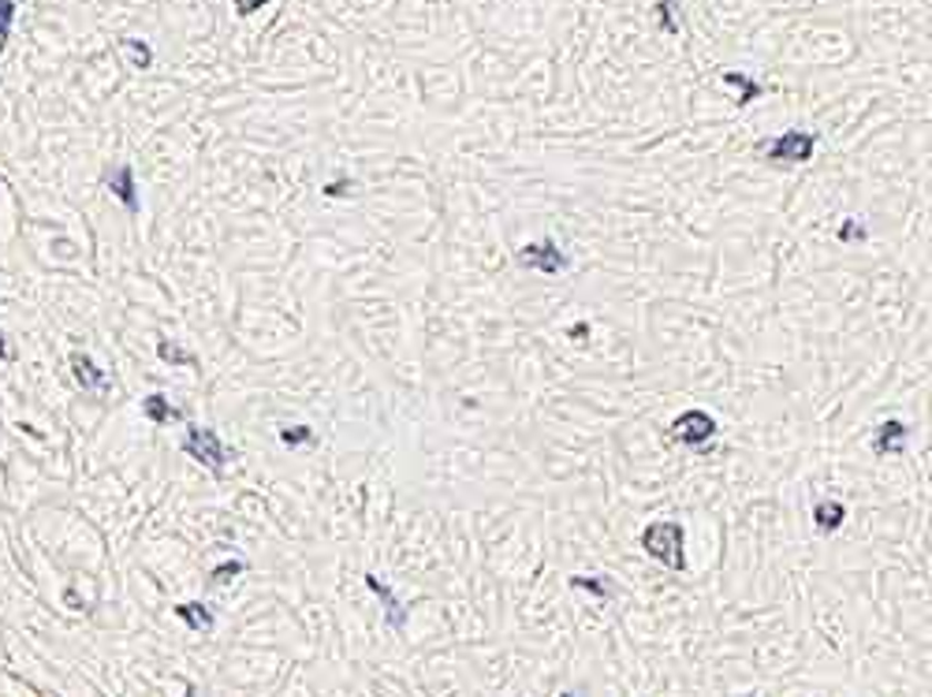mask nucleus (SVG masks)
Segmentation results:
<instances>
[{"label":"nucleus","mask_w":932,"mask_h":697,"mask_svg":"<svg viewBox=\"0 0 932 697\" xmlns=\"http://www.w3.org/2000/svg\"><path fill=\"white\" fill-rule=\"evenodd\" d=\"M716 433H720V422H716L709 410H701V407L683 410V414L672 422V440L683 448H690V451H705L716 440Z\"/></svg>","instance_id":"5"},{"label":"nucleus","mask_w":932,"mask_h":697,"mask_svg":"<svg viewBox=\"0 0 932 697\" xmlns=\"http://www.w3.org/2000/svg\"><path fill=\"white\" fill-rule=\"evenodd\" d=\"M247 571V563L243 560H228V563H221V567H213L209 574V586H228L232 578H239V574Z\"/></svg>","instance_id":"18"},{"label":"nucleus","mask_w":932,"mask_h":697,"mask_svg":"<svg viewBox=\"0 0 932 697\" xmlns=\"http://www.w3.org/2000/svg\"><path fill=\"white\" fill-rule=\"evenodd\" d=\"M843 522H847V504H839V500H821L813 508V526L821 537H836L843 530Z\"/></svg>","instance_id":"10"},{"label":"nucleus","mask_w":932,"mask_h":697,"mask_svg":"<svg viewBox=\"0 0 932 697\" xmlns=\"http://www.w3.org/2000/svg\"><path fill=\"white\" fill-rule=\"evenodd\" d=\"M836 239L847 243V246H850V243H866V239H869V228H866V224L858 221V217H843V221H839V228H836Z\"/></svg>","instance_id":"16"},{"label":"nucleus","mask_w":932,"mask_h":697,"mask_svg":"<svg viewBox=\"0 0 932 697\" xmlns=\"http://www.w3.org/2000/svg\"><path fill=\"white\" fill-rule=\"evenodd\" d=\"M675 12H679L675 0H660L657 4V27L664 30V34H679V19H675Z\"/></svg>","instance_id":"19"},{"label":"nucleus","mask_w":932,"mask_h":697,"mask_svg":"<svg viewBox=\"0 0 932 697\" xmlns=\"http://www.w3.org/2000/svg\"><path fill=\"white\" fill-rule=\"evenodd\" d=\"M355 187H358L355 180H332L329 187H321V194H325V198H351Z\"/></svg>","instance_id":"22"},{"label":"nucleus","mask_w":932,"mask_h":697,"mask_svg":"<svg viewBox=\"0 0 932 697\" xmlns=\"http://www.w3.org/2000/svg\"><path fill=\"white\" fill-rule=\"evenodd\" d=\"M317 440V433H314V426H280V444L284 448H310Z\"/></svg>","instance_id":"15"},{"label":"nucleus","mask_w":932,"mask_h":697,"mask_svg":"<svg viewBox=\"0 0 932 697\" xmlns=\"http://www.w3.org/2000/svg\"><path fill=\"white\" fill-rule=\"evenodd\" d=\"M515 262L522 265V269L541 273V276H560V273L571 269L567 250H563V246L552 239V235H545V239H534V243H522L519 250H515Z\"/></svg>","instance_id":"4"},{"label":"nucleus","mask_w":932,"mask_h":697,"mask_svg":"<svg viewBox=\"0 0 932 697\" xmlns=\"http://www.w3.org/2000/svg\"><path fill=\"white\" fill-rule=\"evenodd\" d=\"M571 590H582V593H590L593 601H612V593H616V586H612V578L608 574H575V578L567 582Z\"/></svg>","instance_id":"14"},{"label":"nucleus","mask_w":932,"mask_h":697,"mask_svg":"<svg viewBox=\"0 0 932 697\" xmlns=\"http://www.w3.org/2000/svg\"><path fill=\"white\" fill-rule=\"evenodd\" d=\"M366 590L373 593L377 601H381V612H385V627L392 631V634H403L407 627H411V604H403L396 597V590L388 586V582H381L377 574H366Z\"/></svg>","instance_id":"6"},{"label":"nucleus","mask_w":932,"mask_h":697,"mask_svg":"<svg viewBox=\"0 0 932 697\" xmlns=\"http://www.w3.org/2000/svg\"><path fill=\"white\" fill-rule=\"evenodd\" d=\"M567 336H571V340H575V344H582V340H586V336H590V321L571 325V328H567Z\"/></svg>","instance_id":"24"},{"label":"nucleus","mask_w":932,"mask_h":697,"mask_svg":"<svg viewBox=\"0 0 932 697\" xmlns=\"http://www.w3.org/2000/svg\"><path fill=\"white\" fill-rule=\"evenodd\" d=\"M124 53L131 57V64H135V68H150V64H153L150 45H142V41H135V38L124 41Z\"/></svg>","instance_id":"21"},{"label":"nucleus","mask_w":932,"mask_h":697,"mask_svg":"<svg viewBox=\"0 0 932 697\" xmlns=\"http://www.w3.org/2000/svg\"><path fill=\"white\" fill-rule=\"evenodd\" d=\"M142 414L150 418L153 426H172V422H180V410L168 403V396H161V392H153V396H146L142 399Z\"/></svg>","instance_id":"13"},{"label":"nucleus","mask_w":932,"mask_h":697,"mask_svg":"<svg viewBox=\"0 0 932 697\" xmlns=\"http://www.w3.org/2000/svg\"><path fill=\"white\" fill-rule=\"evenodd\" d=\"M907 440H910V426L903 422V418H888V422L877 426V433L869 444H873V455H903Z\"/></svg>","instance_id":"8"},{"label":"nucleus","mask_w":932,"mask_h":697,"mask_svg":"<svg viewBox=\"0 0 932 697\" xmlns=\"http://www.w3.org/2000/svg\"><path fill=\"white\" fill-rule=\"evenodd\" d=\"M176 619L187 623V631H191V634H209L213 627H217V619H213V612H209L202 601L176 604Z\"/></svg>","instance_id":"11"},{"label":"nucleus","mask_w":932,"mask_h":697,"mask_svg":"<svg viewBox=\"0 0 932 697\" xmlns=\"http://www.w3.org/2000/svg\"><path fill=\"white\" fill-rule=\"evenodd\" d=\"M232 4H235V12H239L243 19H247V16H254V12H258V8H265V4H269V0H232Z\"/></svg>","instance_id":"23"},{"label":"nucleus","mask_w":932,"mask_h":697,"mask_svg":"<svg viewBox=\"0 0 932 697\" xmlns=\"http://www.w3.org/2000/svg\"><path fill=\"white\" fill-rule=\"evenodd\" d=\"M724 86H731L735 94H739V98H735V105H739V109L754 105V101L761 98V82L750 79L746 71H724Z\"/></svg>","instance_id":"12"},{"label":"nucleus","mask_w":932,"mask_h":697,"mask_svg":"<svg viewBox=\"0 0 932 697\" xmlns=\"http://www.w3.org/2000/svg\"><path fill=\"white\" fill-rule=\"evenodd\" d=\"M71 373H75V381L83 385L86 392H94V396H101L109 388L105 369H101L90 355H71Z\"/></svg>","instance_id":"9"},{"label":"nucleus","mask_w":932,"mask_h":697,"mask_svg":"<svg viewBox=\"0 0 932 697\" xmlns=\"http://www.w3.org/2000/svg\"><path fill=\"white\" fill-rule=\"evenodd\" d=\"M642 552L672 574H686V530L679 519H657L642 530Z\"/></svg>","instance_id":"1"},{"label":"nucleus","mask_w":932,"mask_h":697,"mask_svg":"<svg viewBox=\"0 0 932 697\" xmlns=\"http://www.w3.org/2000/svg\"><path fill=\"white\" fill-rule=\"evenodd\" d=\"M157 355H161V362H172V366H198V358H194L191 351H183V347L168 344V340L157 344Z\"/></svg>","instance_id":"17"},{"label":"nucleus","mask_w":932,"mask_h":697,"mask_svg":"<svg viewBox=\"0 0 932 697\" xmlns=\"http://www.w3.org/2000/svg\"><path fill=\"white\" fill-rule=\"evenodd\" d=\"M16 0H0V53H4L8 38H12V23H16Z\"/></svg>","instance_id":"20"},{"label":"nucleus","mask_w":932,"mask_h":697,"mask_svg":"<svg viewBox=\"0 0 932 697\" xmlns=\"http://www.w3.org/2000/svg\"><path fill=\"white\" fill-rule=\"evenodd\" d=\"M817 146H821V135L817 131H802V127H787L776 139L757 142V153L768 164H809L817 157Z\"/></svg>","instance_id":"2"},{"label":"nucleus","mask_w":932,"mask_h":697,"mask_svg":"<svg viewBox=\"0 0 932 697\" xmlns=\"http://www.w3.org/2000/svg\"><path fill=\"white\" fill-rule=\"evenodd\" d=\"M105 187H109V194H116V198L124 202L127 213H139V209H142L139 183H135V168H131V164H112V168L105 172Z\"/></svg>","instance_id":"7"},{"label":"nucleus","mask_w":932,"mask_h":697,"mask_svg":"<svg viewBox=\"0 0 932 697\" xmlns=\"http://www.w3.org/2000/svg\"><path fill=\"white\" fill-rule=\"evenodd\" d=\"M183 451L209 470V474H224L228 463L235 459V448H228L221 440V433L213 426H187V437H183Z\"/></svg>","instance_id":"3"}]
</instances>
